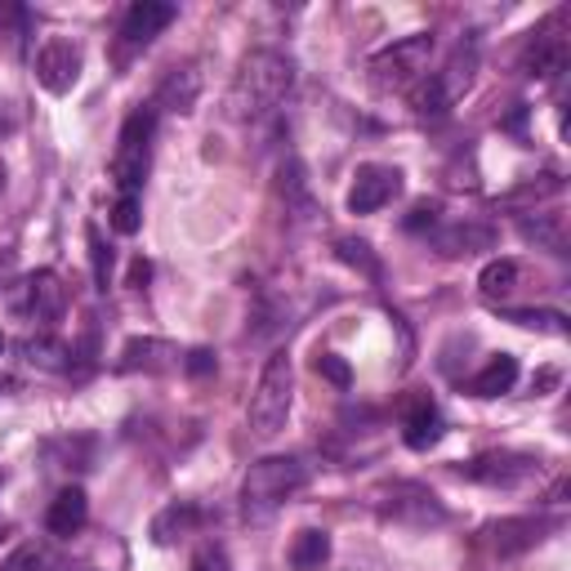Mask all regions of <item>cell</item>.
<instances>
[{
	"mask_svg": "<svg viewBox=\"0 0 571 571\" xmlns=\"http://www.w3.org/2000/svg\"><path fill=\"white\" fill-rule=\"evenodd\" d=\"M290 85H295V63L282 50H255L237 67V81L228 89V107H233L237 121H264L282 107Z\"/></svg>",
	"mask_w": 571,
	"mask_h": 571,
	"instance_id": "cell-1",
	"label": "cell"
},
{
	"mask_svg": "<svg viewBox=\"0 0 571 571\" xmlns=\"http://www.w3.org/2000/svg\"><path fill=\"white\" fill-rule=\"evenodd\" d=\"M304 483H308V465L299 455H264L242 483V514L251 522H268L295 491H304Z\"/></svg>",
	"mask_w": 571,
	"mask_h": 571,
	"instance_id": "cell-2",
	"label": "cell"
},
{
	"mask_svg": "<svg viewBox=\"0 0 571 571\" xmlns=\"http://www.w3.org/2000/svg\"><path fill=\"white\" fill-rule=\"evenodd\" d=\"M290 398H295V371H290V353H273L260 371V384L251 393V406H246V424L255 437H277L286 429V415H290Z\"/></svg>",
	"mask_w": 571,
	"mask_h": 571,
	"instance_id": "cell-3",
	"label": "cell"
},
{
	"mask_svg": "<svg viewBox=\"0 0 571 571\" xmlns=\"http://www.w3.org/2000/svg\"><path fill=\"white\" fill-rule=\"evenodd\" d=\"M152 135H157V107H139L126 117L117 152H112V183H117L121 197H139L144 179H148V161H152Z\"/></svg>",
	"mask_w": 571,
	"mask_h": 571,
	"instance_id": "cell-4",
	"label": "cell"
},
{
	"mask_svg": "<svg viewBox=\"0 0 571 571\" xmlns=\"http://www.w3.org/2000/svg\"><path fill=\"white\" fill-rule=\"evenodd\" d=\"M429 54H433V36H406V41H393L389 50H380L371 59V76L380 89H411L424 81L429 72Z\"/></svg>",
	"mask_w": 571,
	"mask_h": 571,
	"instance_id": "cell-5",
	"label": "cell"
},
{
	"mask_svg": "<svg viewBox=\"0 0 571 571\" xmlns=\"http://www.w3.org/2000/svg\"><path fill=\"white\" fill-rule=\"evenodd\" d=\"M455 474L469 478V483H487V487H518V483H527L536 474V461L531 455H514V451H491V455H474V461H465Z\"/></svg>",
	"mask_w": 571,
	"mask_h": 571,
	"instance_id": "cell-6",
	"label": "cell"
},
{
	"mask_svg": "<svg viewBox=\"0 0 571 571\" xmlns=\"http://www.w3.org/2000/svg\"><path fill=\"white\" fill-rule=\"evenodd\" d=\"M81 76V45L72 36H50L36 54V81L50 89V94H67Z\"/></svg>",
	"mask_w": 571,
	"mask_h": 571,
	"instance_id": "cell-7",
	"label": "cell"
},
{
	"mask_svg": "<svg viewBox=\"0 0 571 571\" xmlns=\"http://www.w3.org/2000/svg\"><path fill=\"white\" fill-rule=\"evenodd\" d=\"M402 192V170H393V166H358V175H353V188H349V210L353 214H376V210H384L393 197Z\"/></svg>",
	"mask_w": 571,
	"mask_h": 571,
	"instance_id": "cell-8",
	"label": "cell"
},
{
	"mask_svg": "<svg viewBox=\"0 0 571 571\" xmlns=\"http://www.w3.org/2000/svg\"><path fill=\"white\" fill-rule=\"evenodd\" d=\"M175 19H179V10L166 6V0H135V6L126 10V19H121V36L130 45H152Z\"/></svg>",
	"mask_w": 571,
	"mask_h": 571,
	"instance_id": "cell-9",
	"label": "cell"
},
{
	"mask_svg": "<svg viewBox=\"0 0 571 571\" xmlns=\"http://www.w3.org/2000/svg\"><path fill=\"white\" fill-rule=\"evenodd\" d=\"M85 518H89V500H85L81 487H63V491L50 500V509H45V527H50V536H59V540L76 536V531L85 527Z\"/></svg>",
	"mask_w": 571,
	"mask_h": 571,
	"instance_id": "cell-10",
	"label": "cell"
},
{
	"mask_svg": "<svg viewBox=\"0 0 571 571\" xmlns=\"http://www.w3.org/2000/svg\"><path fill=\"white\" fill-rule=\"evenodd\" d=\"M179 362V349L152 335H135L121 349V371H170Z\"/></svg>",
	"mask_w": 571,
	"mask_h": 571,
	"instance_id": "cell-11",
	"label": "cell"
},
{
	"mask_svg": "<svg viewBox=\"0 0 571 571\" xmlns=\"http://www.w3.org/2000/svg\"><path fill=\"white\" fill-rule=\"evenodd\" d=\"M23 290H28V299H23V313L32 317V321H59L63 317V286H59V277L54 273H32L28 282H23Z\"/></svg>",
	"mask_w": 571,
	"mask_h": 571,
	"instance_id": "cell-12",
	"label": "cell"
},
{
	"mask_svg": "<svg viewBox=\"0 0 571 571\" xmlns=\"http://www.w3.org/2000/svg\"><path fill=\"white\" fill-rule=\"evenodd\" d=\"M197 98H201V72L197 67H175L157 89V107L179 112V117H188V112L197 107Z\"/></svg>",
	"mask_w": 571,
	"mask_h": 571,
	"instance_id": "cell-13",
	"label": "cell"
},
{
	"mask_svg": "<svg viewBox=\"0 0 571 571\" xmlns=\"http://www.w3.org/2000/svg\"><path fill=\"white\" fill-rule=\"evenodd\" d=\"M437 242V251L442 255H478V251H491L496 246V233L487 223H455V228H446V233H437L433 237Z\"/></svg>",
	"mask_w": 571,
	"mask_h": 571,
	"instance_id": "cell-14",
	"label": "cell"
},
{
	"mask_svg": "<svg viewBox=\"0 0 571 571\" xmlns=\"http://www.w3.org/2000/svg\"><path fill=\"white\" fill-rule=\"evenodd\" d=\"M277 188H282V197H286V210H295L299 219H308L313 214V183H308V170H304V161L299 157H286L282 161V170H277Z\"/></svg>",
	"mask_w": 571,
	"mask_h": 571,
	"instance_id": "cell-15",
	"label": "cell"
},
{
	"mask_svg": "<svg viewBox=\"0 0 571 571\" xmlns=\"http://www.w3.org/2000/svg\"><path fill=\"white\" fill-rule=\"evenodd\" d=\"M518 384V358L514 353H496L478 376H474V398H500V393H509Z\"/></svg>",
	"mask_w": 571,
	"mask_h": 571,
	"instance_id": "cell-16",
	"label": "cell"
},
{
	"mask_svg": "<svg viewBox=\"0 0 571 571\" xmlns=\"http://www.w3.org/2000/svg\"><path fill=\"white\" fill-rule=\"evenodd\" d=\"M197 522H201V509H197L192 500L166 505V509L152 518V540H157V544H175V540H183Z\"/></svg>",
	"mask_w": 571,
	"mask_h": 571,
	"instance_id": "cell-17",
	"label": "cell"
},
{
	"mask_svg": "<svg viewBox=\"0 0 571 571\" xmlns=\"http://www.w3.org/2000/svg\"><path fill=\"white\" fill-rule=\"evenodd\" d=\"M406 446L411 451H429L437 437H442V415H437V406L429 402V398H420L411 411H406Z\"/></svg>",
	"mask_w": 571,
	"mask_h": 571,
	"instance_id": "cell-18",
	"label": "cell"
},
{
	"mask_svg": "<svg viewBox=\"0 0 571 571\" xmlns=\"http://www.w3.org/2000/svg\"><path fill=\"white\" fill-rule=\"evenodd\" d=\"M491 536H496V549L509 558V553L531 549V544L544 536V522H540V518H505V522L491 527Z\"/></svg>",
	"mask_w": 571,
	"mask_h": 571,
	"instance_id": "cell-19",
	"label": "cell"
},
{
	"mask_svg": "<svg viewBox=\"0 0 571 571\" xmlns=\"http://www.w3.org/2000/svg\"><path fill=\"white\" fill-rule=\"evenodd\" d=\"M326 558H330V536L326 531H299L295 536V544H290V567L295 571H321L326 567Z\"/></svg>",
	"mask_w": 571,
	"mask_h": 571,
	"instance_id": "cell-20",
	"label": "cell"
},
{
	"mask_svg": "<svg viewBox=\"0 0 571 571\" xmlns=\"http://www.w3.org/2000/svg\"><path fill=\"white\" fill-rule=\"evenodd\" d=\"M23 353H28V362H32V367H41V371H72V349H67V345H59V339H50V335L28 339Z\"/></svg>",
	"mask_w": 571,
	"mask_h": 571,
	"instance_id": "cell-21",
	"label": "cell"
},
{
	"mask_svg": "<svg viewBox=\"0 0 571 571\" xmlns=\"http://www.w3.org/2000/svg\"><path fill=\"white\" fill-rule=\"evenodd\" d=\"M85 242H89V273H94V286H98V290H107L112 268H117V255H112V246L103 242V233H98L94 223L85 228Z\"/></svg>",
	"mask_w": 571,
	"mask_h": 571,
	"instance_id": "cell-22",
	"label": "cell"
},
{
	"mask_svg": "<svg viewBox=\"0 0 571 571\" xmlns=\"http://www.w3.org/2000/svg\"><path fill=\"white\" fill-rule=\"evenodd\" d=\"M518 228H522V237H527V242H536V246H544V251L562 255V223H558L553 214H536V219H522Z\"/></svg>",
	"mask_w": 571,
	"mask_h": 571,
	"instance_id": "cell-23",
	"label": "cell"
},
{
	"mask_svg": "<svg viewBox=\"0 0 571 571\" xmlns=\"http://www.w3.org/2000/svg\"><path fill=\"white\" fill-rule=\"evenodd\" d=\"M567 67V41H544L531 50V76L536 81H553Z\"/></svg>",
	"mask_w": 571,
	"mask_h": 571,
	"instance_id": "cell-24",
	"label": "cell"
},
{
	"mask_svg": "<svg viewBox=\"0 0 571 571\" xmlns=\"http://www.w3.org/2000/svg\"><path fill=\"white\" fill-rule=\"evenodd\" d=\"M514 286H518V264H514V260H491V264L483 268V277H478V290L491 295V299H496V295H509Z\"/></svg>",
	"mask_w": 571,
	"mask_h": 571,
	"instance_id": "cell-25",
	"label": "cell"
},
{
	"mask_svg": "<svg viewBox=\"0 0 571 571\" xmlns=\"http://www.w3.org/2000/svg\"><path fill=\"white\" fill-rule=\"evenodd\" d=\"M335 255L345 260L349 268L367 273V277H380V260H376V255H371V246H367V242H358V237H339V242H335Z\"/></svg>",
	"mask_w": 571,
	"mask_h": 571,
	"instance_id": "cell-26",
	"label": "cell"
},
{
	"mask_svg": "<svg viewBox=\"0 0 571 571\" xmlns=\"http://www.w3.org/2000/svg\"><path fill=\"white\" fill-rule=\"evenodd\" d=\"M505 317H509V321H518V326H531V330L567 335V317H562V313H549V308H509Z\"/></svg>",
	"mask_w": 571,
	"mask_h": 571,
	"instance_id": "cell-27",
	"label": "cell"
},
{
	"mask_svg": "<svg viewBox=\"0 0 571 571\" xmlns=\"http://www.w3.org/2000/svg\"><path fill=\"white\" fill-rule=\"evenodd\" d=\"M0 571H54V558L41 549V544H19L10 558H6V567Z\"/></svg>",
	"mask_w": 571,
	"mask_h": 571,
	"instance_id": "cell-28",
	"label": "cell"
},
{
	"mask_svg": "<svg viewBox=\"0 0 571 571\" xmlns=\"http://www.w3.org/2000/svg\"><path fill=\"white\" fill-rule=\"evenodd\" d=\"M112 228H117L121 237H135L144 228V210H139V197H121L117 205H112Z\"/></svg>",
	"mask_w": 571,
	"mask_h": 571,
	"instance_id": "cell-29",
	"label": "cell"
},
{
	"mask_svg": "<svg viewBox=\"0 0 571 571\" xmlns=\"http://www.w3.org/2000/svg\"><path fill=\"white\" fill-rule=\"evenodd\" d=\"M313 367H317V376H321V380H330L335 389H349V384H353L349 362H345V358H335V353H317V362H313Z\"/></svg>",
	"mask_w": 571,
	"mask_h": 571,
	"instance_id": "cell-30",
	"label": "cell"
},
{
	"mask_svg": "<svg viewBox=\"0 0 571 571\" xmlns=\"http://www.w3.org/2000/svg\"><path fill=\"white\" fill-rule=\"evenodd\" d=\"M183 371H188V376H210V371H214V353H210V349H192V353L183 358Z\"/></svg>",
	"mask_w": 571,
	"mask_h": 571,
	"instance_id": "cell-31",
	"label": "cell"
},
{
	"mask_svg": "<svg viewBox=\"0 0 571 571\" xmlns=\"http://www.w3.org/2000/svg\"><path fill=\"white\" fill-rule=\"evenodd\" d=\"M437 219V205H429V201H420L415 210H411V219H406V228L415 233V228H424V223H433Z\"/></svg>",
	"mask_w": 571,
	"mask_h": 571,
	"instance_id": "cell-32",
	"label": "cell"
},
{
	"mask_svg": "<svg viewBox=\"0 0 571 571\" xmlns=\"http://www.w3.org/2000/svg\"><path fill=\"white\" fill-rule=\"evenodd\" d=\"M148 277H152V264L139 255V260L130 264V286H135V290H144V286H148Z\"/></svg>",
	"mask_w": 571,
	"mask_h": 571,
	"instance_id": "cell-33",
	"label": "cell"
},
{
	"mask_svg": "<svg viewBox=\"0 0 571 571\" xmlns=\"http://www.w3.org/2000/svg\"><path fill=\"white\" fill-rule=\"evenodd\" d=\"M192 571H223V558H219L214 549H205V553H197V562H192Z\"/></svg>",
	"mask_w": 571,
	"mask_h": 571,
	"instance_id": "cell-34",
	"label": "cell"
},
{
	"mask_svg": "<svg viewBox=\"0 0 571 571\" xmlns=\"http://www.w3.org/2000/svg\"><path fill=\"white\" fill-rule=\"evenodd\" d=\"M54 571H85V567H54Z\"/></svg>",
	"mask_w": 571,
	"mask_h": 571,
	"instance_id": "cell-35",
	"label": "cell"
},
{
	"mask_svg": "<svg viewBox=\"0 0 571 571\" xmlns=\"http://www.w3.org/2000/svg\"><path fill=\"white\" fill-rule=\"evenodd\" d=\"M0 353H6V335H0Z\"/></svg>",
	"mask_w": 571,
	"mask_h": 571,
	"instance_id": "cell-36",
	"label": "cell"
}]
</instances>
